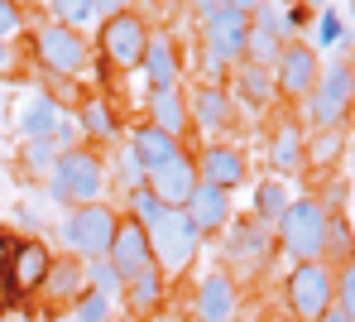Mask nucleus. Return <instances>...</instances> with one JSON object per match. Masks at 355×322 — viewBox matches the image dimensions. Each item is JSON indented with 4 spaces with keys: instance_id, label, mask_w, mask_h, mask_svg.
<instances>
[{
    "instance_id": "f257e3e1",
    "label": "nucleus",
    "mask_w": 355,
    "mask_h": 322,
    "mask_svg": "<svg viewBox=\"0 0 355 322\" xmlns=\"http://www.w3.org/2000/svg\"><path fill=\"white\" fill-rule=\"evenodd\" d=\"M44 188H49V202L62 207V212L106 202V154L101 149H87V144L62 149L53 173L44 178Z\"/></svg>"
},
{
    "instance_id": "f03ea898",
    "label": "nucleus",
    "mask_w": 355,
    "mask_h": 322,
    "mask_svg": "<svg viewBox=\"0 0 355 322\" xmlns=\"http://www.w3.org/2000/svg\"><path fill=\"white\" fill-rule=\"evenodd\" d=\"M327 231H331V207L322 197H293L274 221V246L293 264H312L327 260Z\"/></svg>"
},
{
    "instance_id": "7ed1b4c3",
    "label": "nucleus",
    "mask_w": 355,
    "mask_h": 322,
    "mask_svg": "<svg viewBox=\"0 0 355 322\" xmlns=\"http://www.w3.org/2000/svg\"><path fill=\"white\" fill-rule=\"evenodd\" d=\"M351 96H355L351 63L341 58V63L322 67V72H317V87L297 101V106H302V111H297V116H302L297 126L312 130V135H322V130H341V126H346V116H351Z\"/></svg>"
},
{
    "instance_id": "20e7f679",
    "label": "nucleus",
    "mask_w": 355,
    "mask_h": 322,
    "mask_svg": "<svg viewBox=\"0 0 355 322\" xmlns=\"http://www.w3.org/2000/svg\"><path fill=\"white\" fill-rule=\"evenodd\" d=\"M116 226H120V212L111 202L72 207V212H62V221H58V241L72 260L92 264V260H106L111 241H116Z\"/></svg>"
},
{
    "instance_id": "39448f33",
    "label": "nucleus",
    "mask_w": 355,
    "mask_h": 322,
    "mask_svg": "<svg viewBox=\"0 0 355 322\" xmlns=\"http://www.w3.org/2000/svg\"><path fill=\"white\" fill-rule=\"evenodd\" d=\"M149 251H154V269L168 279V274H187L192 264H197V255H202V241H197V231L187 226V217L182 212H164L149 231Z\"/></svg>"
},
{
    "instance_id": "423d86ee",
    "label": "nucleus",
    "mask_w": 355,
    "mask_h": 322,
    "mask_svg": "<svg viewBox=\"0 0 355 322\" xmlns=\"http://www.w3.org/2000/svg\"><path fill=\"white\" fill-rule=\"evenodd\" d=\"M331 279L336 269L327 260H312V264H293L288 279H284V308L288 322H317L331 308Z\"/></svg>"
},
{
    "instance_id": "0eeeda50",
    "label": "nucleus",
    "mask_w": 355,
    "mask_h": 322,
    "mask_svg": "<svg viewBox=\"0 0 355 322\" xmlns=\"http://www.w3.org/2000/svg\"><path fill=\"white\" fill-rule=\"evenodd\" d=\"M149 19L139 15V10H130V5H120L116 15L101 24V39H96V49H101V63L120 67V72H135L139 58H144V49H149Z\"/></svg>"
},
{
    "instance_id": "6e6552de",
    "label": "nucleus",
    "mask_w": 355,
    "mask_h": 322,
    "mask_svg": "<svg viewBox=\"0 0 355 322\" xmlns=\"http://www.w3.org/2000/svg\"><path fill=\"white\" fill-rule=\"evenodd\" d=\"M221 241V255H226V264H236V269H264L269 260H274V231L269 226H259L254 217H231L226 221V231L216 236ZM236 269H226V274H236Z\"/></svg>"
},
{
    "instance_id": "1a4fd4ad",
    "label": "nucleus",
    "mask_w": 355,
    "mask_h": 322,
    "mask_svg": "<svg viewBox=\"0 0 355 322\" xmlns=\"http://www.w3.org/2000/svg\"><path fill=\"white\" fill-rule=\"evenodd\" d=\"M53 260H58V255L49 251V241L24 236V241H15V251H10V264H5L0 284L10 289V298H15V303H24V298H34V294L44 289V279H49Z\"/></svg>"
},
{
    "instance_id": "9d476101",
    "label": "nucleus",
    "mask_w": 355,
    "mask_h": 322,
    "mask_svg": "<svg viewBox=\"0 0 355 322\" xmlns=\"http://www.w3.org/2000/svg\"><path fill=\"white\" fill-rule=\"evenodd\" d=\"M245 34H250V5H226L202 19V53H211L216 63L240 67L245 63Z\"/></svg>"
},
{
    "instance_id": "9b49d317",
    "label": "nucleus",
    "mask_w": 355,
    "mask_h": 322,
    "mask_svg": "<svg viewBox=\"0 0 355 322\" xmlns=\"http://www.w3.org/2000/svg\"><path fill=\"white\" fill-rule=\"evenodd\" d=\"M34 53H39V63L49 67L53 77H82V67L92 63L87 34H72V29L53 24V19L34 29Z\"/></svg>"
},
{
    "instance_id": "f8f14e48",
    "label": "nucleus",
    "mask_w": 355,
    "mask_h": 322,
    "mask_svg": "<svg viewBox=\"0 0 355 322\" xmlns=\"http://www.w3.org/2000/svg\"><path fill=\"white\" fill-rule=\"evenodd\" d=\"M182 92H187V121H192V130L207 135V144L226 139V130L236 126V101H231V92H226V87H207V82L182 87Z\"/></svg>"
},
{
    "instance_id": "ddd939ff",
    "label": "nucleus",
    "mask_w": 355,
    "mask_h": 322,
    "mask_svg": "<svg viewBox=\"0 0 355 322\" xmlns=\"http://www.w3.org/2000/svg\"><path fill=\"white\" fill-rule=\"evenodd\" d=\"M274 92L284 96V101H302L312 87H317V72H322V58L307 49V39H288L284 44V53L274 58Z\"/></svg>"
},
{
    "instance_id": "4468645a",
    "label": "nucleus",
    "mask_w": 355,
    "mask_h": 322,
    "mask_svg": "<svg viewBox=\"0 0 355 322\" xmlns=\"http://www.w3.org/2000/svg\"><path fill=\"white\" fill-rule=\"evenodd\" d=\"M192 164H197V183L221 188V193H236V188H245V178H250L245 149L240 144H226V139L202 144V154H192Z\"/></svg>"
},
{
    "instance_id": "2eb2a0df",
    "label": "nucleus",
    "mask_w": 355,
    "mask_h": 322,
    "mask_svg": "<svg viewBox=\"0 0 355 322\" xmlns=\"http://www.w3.org/2000/svg\"><path fill=\"white\" fill-rule=\"evenodd\" d=\"M240 313V284L226 269H207L192 289V318L197 322H236Z\"/></svg>"
},
{
    "instance_id": "dca6fc26",
    "label": "nucleus",
    "mask_w": 355,
    "mask_h": 322,
    "mask_svg": "<svg viewBox=\"0 0 355 322\" xmlns=\"http://www.w3.org/2000/svg\"><path fill=\"white\" fill-rule=\"evenodd\" d=\"M182 217H187V226L197 231V241L207 246V241H216V236L226 231V221H231V193L197 183V188H192V197L182 202Z\"/></svg>"
},
{
    "instance_id": "f3484780",
    "label": "nucleus",
    "mask_w": 355,
    "mask_h": 322,
    "mask_svg": "<svg viewBox=\"0 0 355 322\" xmlns=\"http://www.w3.org/2000/svg\"><path fill=\"white\" fill-rule=\"evenodd\" d=\"M144 188L159 197L164 207L182 212V202H187L192 188H197V164H192V154H187V149H178L168 164H159L154 173H144Z\"/></svg>"
},
{
    "instance_id": "a211bd4d",
    "label": "nucleus",
    "mask_w": 355,
    "mask_h": 322,
    "mask_svg": "<svg viewBox=\"0 0 355 322\" xmlns=\"http://www.w3.org/2000/svg\"><path fill=\"white\" fill-rule=\"evenodd\" d=\"M106 264H111V269L120 274V284H130L135 274L154 269V251H149V236H144V226H135L130 217H120L116 241H111V251H106Z\"/></svg>"
},
{
    "instance_id": "6ab92c4d",
    "label": "nucleus",
    "mask_w": 355,
    "mask_h": 322,
    "mask_svg": "<svg viewBox=\"0 0 355 322\" xmlns=\"http://www.w3.org/2000/svg\"><path fill=\"white\" fill-rule=\"evenodd\" d=\"M139 72H144L149 92L182 87V49H178L173 34H164V29L149 34V49H144V58H139Z\"/></svg>"
},
{
    "instance_id": "aec40b11",
    "label": "nucleus",
    "mask_w": 355,
    "mask_h": 322,
    "mask_svg": "<svg viewBox=\"0 0 355 322\" xmlns=\"http://www.w3.org/2000/svg\"><path fill=\"white\" fill-rule=\"evenodd\" d=\"M67 121V111H62V101L53 92H29L24 96V106H19V116H15V130L24 135V139H53Z\"/></svg>"
},
{
    "instance_id": "412c9836",
    "label": "nucleus",
    "mask_w": 355,
    "mask_h": 322,
    "mask_svg": "<svg viewBox=\"0 0 355 322\" xmlns=\"http://www.w3.org/2000/svg\"><path fill=\"white\" fill-rule=\"evenodd\" d=\"M72 121H77V135H82L87 149L92 144H120V111L111 96H87Z\"/></svg>"
},
{
    "instance_id": "4be33fe9",
    "label": "nucleus",
    "mask_w": 355,
    "mask_h": 322,
    "mask_svg": "<svg viewBox=\"0 0 355 322\" xmlns=\"http://www.w3.org/2000/svg\"><path fill=\"white\" fill-rule=\"evenodd\" d=\"M269 169H274L279 178L307 169V130L297 126L293 116H284V121L274 126V139H269Z\"/></svg>"
},
{
    "instance_id": "5701e85b",
    "label": "nucleus",
    "mask_w": 355,
    "mask_h": 322,
    "mask_svg": "<svg viewBox=\"0 0 355 322\" xmlns=\"http://www.w3.org/2000/svg\"><path fill=\"white\" fill-rule=\"evenodd\" d=\"M226 92H231L236 111H240V106H250V111H264V106H274V101H279V92H274V72H269V67H254V63L231 67V82H226Z\"/></svg>"
},
{
    "instance_id": "b1692460",
    "label": "nucleus",
    "mask_w": 355,
    "mask_h": 322,
    "mask_svg": "<svg viewBox=\"0 0 355 322\" xmlns=\"http://www.w3.org/2000/svg\"><path fill=\"white\" fill-rule=\"evenodd\" d=\"M149 126L173 135L178 144L192 135V121H187V92L182 87H168V92H149Z\"/></svg>"
},
{
    "instance_id": "393cba45",
    "label": "nucleus",
    "mask_w": 355,
    "mask_h": 322,
    "mask_svg": "<svg viewBox=\"0 0 355 322\" xmlns=\"http://www.w3.org/2000/svg\"><path fill=\"white\" fill-rule=\"evenodd\" d=\"M125 144H130V154H135V164H139L144 173H154L159 164H168V159H173L178 149H182V144L173 139V135H164V130H154L149 121H144V126H135V130H130V139H125Z\"/></svg>"
},
{
    "instance_id": "a878e982",
    "label": "nucleus",
    "mask_w": 355,
    "mask_h": 322,
    "mask_svg": "<svg viewBox=\"0 0 355 322\" xmlns=\"http://www.w3.org/2000/svg\"><path fill=\"white\" fill-rule=\"evenodd\" d=\"M116 10H120L116 0H106V5H101V0H53V5H49L53 24L72 29V34H87L92 24H106Z\"/></svg>"
},
{
    "instance_id": "bb28decb",
    "label": "nucleus",
    "mask_w": 355,
    "mask_h": 322,
    "mask_svg": "<svg viewBox=\"0 0 355 322\" xmlns=\"http://www.w3.org/2000/svg\"><path fill=\"white\" fill-rule=\"evenodd\" d=\"M49 303H77L82 294H87V274H82V260H72V255H62V260H53V269H49V279H44V289H39Z\"/></svg>"
},
{
    "instance_id": "cd10ccee",
    "label": "nucleus",
    "mask_w": 355,
    "mask_h": 322,
    "mask_svg": "<svg viewBox=\"0 0 355 322\" xmlns=\"http://www.w3.org/2000/svg\"><path fill=\"white\" fill-rule=\"evenodd\" d=\"M346 44H351L346 10H331V5L312 10V39H307V49L317 53V49H346Z\"/></svg>"
},
{
    "instance_id": "c85d7f7f",
    "label": "nucleus",
    "mask_w": 355,
    "mask_h": 322,
    "mask_svg": "<svg viewBox=\"0 0 355 322\" xmlns=\"http://www.w3.org/2000/svg\"><path fill=\"white\" fill-rule=\"evenodd\" d=\"M164 294H168V279L159 274V269H144V274H135L130 284H125V308H135V313H154L159 303H164Z\"/></svg>"
},
{
    "instance_id": "c756f323",
    "label": "nucleus",
    "mask_w": 355,
    "mask_h": 322,
    "mask_svg": "<svg viewBox=\"0 0 355 322\" xmlns=\"http://www.w3.org/2000/svg\"><path fill=\"white\" fill-rule=\"evenodd\" d=\"M288 202H293V193L284 188V178H264V183H254V207H250V217H254L259 226L274 231V221L284 217Z\"/></svg>"
},
{
    "instance_id": "7c9ffc66",
    "label": "nucleus",
    "mask_w": 355,
    "mask_h": 322,
    "mask_svg": "<svg viewBox=\"0 0 355 322\" xmlns=\"http://www.w3.org/2000/svg\"><path fill=\"white\" fill-rule=\"evenodd\" d=\"M106 188H120V193H139L144 188V169L135 164V154H130V144H116L111 154H106Z\"/></svg>"
},
{
    "instance_id": "2f4dec72",
    "label": "nucleus",
    "mask_w": 355,
    "mask_h": 322,
    "mask_svg": "<svg viewBox=\"0 0 355 322\" xmlns=\"http://www.w3.org/2000/svg\"><path fill=\"white\" fill-rule=\"evenodd\" d=\"M82 274H87V289H92V294H101V298H111V303H120V298H125V284H120V274L106 264V260L82 264Z\"/></svg>"
},
{
    "instance_id": "473e14b6",
    "label": "nucleus",
    "mask_w": 355,
    "mask_h": 322,
    "mask_svg": "<svg viewBox=\"0 0 355 322\" xmlns=\"http://www.w3.org/2000/svg\"><path fill=\"white\" fill-rule=\"evenodd\" d=\"M19 159H24V173L29 178H49L53 164H58V149H53V139H24Z\"/></svg>"
},
{
    "instance_id": "72a5a7b5",
    "label": "nucleus",
    "mask_w": 355,
    "mask_h": 322,
    "mask_svg": "<svg viewBox=\"0 0 355 322\" xmlns=\"http://www.w3.org/2000/svg\"><path fill=\"white\" fill-rule=\"evenodd\" d=\"M164 212H168V207H164L159 197L149 193V188H139V193H130V197H125V212H120V217H130L135 226H144V231H149V226H154V221H159Z\"/></svg>"
},
{
    "instance_id": "f704fd0d",
    "label": "nucleus",
    "mask_w": 355,
    "mask_h": 322,
    "mask_svg": "<svg viewBox=\"0 0 355 322\" xmlns=\"http://www.w3.org/2000/svg\"><path fill=\"white\" fill-rule=\"evenodd\" d=\"M67 313H72V322H116L120 318V303H111V298H101V294L87 289Z\"/></svg>"
},
{
    "instance_id": "c9c22d12",
    "label": "nucleus",
    "mask_w": 355,
    "mask_h": 322,
    "mask_svg": "<svg viewBox=\"0 0 355 322\" xmlns=\"http://www.w3.org/2000/svg\"><path fill=\"white\" fill-rule=\"evenodd\" d=\"M341 154V130H322V135H307V164H327Z\"/></svg>"
},
{
    "instance_id": "e433bc0d",
    "label": "nucleus",
    "mask_w": 355,
    "mask_h": 322,
    "mask_svg": "<svg viewBox=\"0 0 355 322\" xmlns=\"http://www.w3.org/2000/svg\"><path fill=\"white\" fill-rule=\"evenodd\" d=\"M24 5H10V0H0V44H15L19 34H24Z\"/></svg>"
},
{
    "instance_id": "4c0bfd02",
    "label": "nucleus",
    "mask_w": 355,
    "mask_h": 322,
    "mask_svg": "<svg viewBox=\"0 0 355 322\" xmlns=\"http://www.w3.org/2000/svg\"><path fill=\"white\" fill-rule=\"evenodd\" d=\"M307 19H312V10H302V5H284V39H297V34L307 29Z\"/></svg>"
},
{
    "instance_id": "58836bf2",
    "label": "nucleus",
    "mask_w": 355,
    "mask_h": 322,
    "mask_svg": "<svg viewBox=\"0 0 355 322\" xmlns=\"http://www.w3.org/2000/svg\"><path fill=\"white\" fill-rule=\"evenodd\" d=\"M15 221H19V226H29V231H34V226H39V212H34V207H19V212H15Z\"/></svg>"
},
{
    "instance_id": "ea45409f",
    "label": "nucleus",
    "mask_w": 355,
    "mask_h": 322,
    "mask_svg": "<svg viewBox=\"0 0 355 322\" xmlns=\"http://www.w3.org/2000/svg\"><path fill=\"white\" fill-rule=\"evenodd\" d=\"M10 251H15V241L0 231V274H5V264H10Z\"/></svg>"
},
{
    "instance_id": "a19ab883",
    "label": "nucleus",
    "mask_w": 355,
    "mask_h": 322,
    "mask_svg": "<svg viewBox=\"0 0 355 322\" xmlns=\"http://www.w3.org/2000/svg\"><path fill=\"white\" fill-rule=\"evenodd\" d=\"M317 322H355V318H346V313H336V308H327V313H322Z\"/></svg>"
},
{
    "instance_id": "79ce46f5",
    "label": "nucleus",
    "mask_w": 355,
    "mask_h": 322,
    "mask_svg": "<svg viewBox=\"0 0 355 322\" xmlns=\"http://www.w3.org/2000/svg\"><path fill=\"white\" fill-rule=\"evenodd\" d=\"M10 63H15V49H10V44H0V72H5Z\"/></svg>"
},
{
    "instance_id": "37998d69",
    "label": "nucleus",
    "mask_w": 355,
    "mask_h": 322,
    "mask_svg": "<svg viewBox=\"0 0 355 322\" xmlns=\"http://www.w3.org/2000/svg\"><path fill=\"white\" fill-rule=\"evenodd\" d=\"M259 322H288V318H259Z\"/></svg>"
}]
</instances>
